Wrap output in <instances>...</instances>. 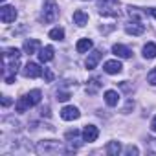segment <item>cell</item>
<instances>
[{"mask_svg": "<svg viewBox=\"0 0 156 156\" xmlns=\"http://www.w3.org/2000/svg\"><path fill=\"white\" fill-rule=\"evenodd\" d=\"M19 59H20V51L17 48L4 50V81L8 85L15 81V75L19 72Z\"/></svg>", "mask_w": 156, "mask_h": 156, "instance_id": "6da1fadb", "label": "cell"}, {"mask_svg": "<svg viewBox=\"0 0 156 156\" xmlns=\"http://www.w3.org/2000/svg\"><path fill=\"white\" fill-rule=\"evenodd\" d=\"M37 152L39 154H59V152H66V149L55 140H42L37 145Z\"/></svg>", "mask_w": 156, "mask_h": 156, "instance_id": "7a4b0ae2", "label": "cell"}, {"mask_svg": "<svg viewBox=\"0 0 156 156\" xmlns=\"http://www.w3.org/2000/svg\"><path fill=\"white\" fill-rule=\"evenodd\" d=\"M98 8L103 17H119L118 0H98Z\"/></svg>", "mask_w": 156, "mask_h": 156, "instance_id": "3957f363", "label": "cell"}, {"mask_svg": "<svg viewBox=\"0 0 156 156\" xmlns=\"http://www.w3.org/2000/svg\"><path fill=\"white\" fill-rule=\"evenodd\" d=\"M59 15V9H57V4L53 2V0H48V2H44V8H42V13H41V20L50 24L57 19Z\"/></svg>", "mask_w": 156, "mask_h": 156, "instance_id": "277c9868", "label": "cell"}, {"mask_svg": "<svg viewBox=\"0 0 156 156\" xmlns=\"http://www.w3.org/2000/svg\"><path fill=\"white\" fill-rule=\"evenodd\" d=\"M17 19V9L15 6H2L0 8V20L4 24H11Z\"/></svg>", "mask_w": 156, "mask_h": 156, "instance_id": "5b68a950", "label": "cell"}, {"mask_svg": "<svg viewBox=\"0 0 156 156\" xmlns=\"http://www.w3.org/2000/svg\"><path fill=\"white\" fill-rule=\"evenodd\" d=\"M22 73H24V77H30V79H35V77H41V75L44 73V70H42V68H41L37 62H28V64L24 66Z\"/></svg>", "mask_w": 156, "mask_h": 156, "instance_id": "8992f818", "label": "cell"}, {"mask_svg": "<svg viewBox=\"0 0 156 156\" xmlns=\"http://www.w3.org/2000/svg\"><path fill=\"white\" fill-rule=\"evenodd\" d=\"M83 141H88V143H92V141H96L98 140V136H99V130H98V127L96 125H87L85 129H83Z\"/></svg>", "mask_w": 156, "mask_h": 156, "instance_id": "52a82bcc", "label": "cell"}, {"mask_svg": "<svg viewBox=\"0 0 156 156\" xmlns=\"http://www.w3.org/2000/svg\"><path fill=\"white\" fill-rule=\"evenodd\" d=\"M81 114H79V110H77L75 107H64L62 110H61V118L64 119V121H73V119H77Z\"/></svg>", "mask_w": 156, "mask_h": 156, "instance_id": "ba28073f", "label": "cell"}, {"mask_svg": "<svg viewBox=\"0 0 156 156\" xmlns=\"http://www.w3.org/2000/svg\"><path fill=\"white\" fill-rule=\"evenodd\" d=\"M103 70H105L107 73H110V75H116V73H119V72L123 70V64H121L119 61H107L105 66H103Z\"/></svg>", "mask_w": 156, "mask_h": 156, "instance_id": "9c48e42d", "label": "cell"}, {"mask_svg": "<svg viewBox=\"0 0 156 156\" xmlns=\"http://www.w3.org/2000/svg\"><path fill=\"white\" fill-rule=\"evenodd\" d=\"M125 31L129 33V35H141L143 31H145V26L141 24V22H129L127 26H125Z\"/></svg>", "mask_w": 156, "mask_h": 156, "instance_id": "30bf717a", "label": "cell"}, {"mask_svg": "<svg viewBox=\"0 0 156 156\" xmlns=\"http://www.w3.org/2000/svg\"><path fill=\"white\" fill-rule=\"evenodd\" d=\"M112 53H114L116 57H121V59H129V57L132 55V51H130L127 46H123V44H114V46H112Z\"/></svg>", "mask_w": 156, "mask_h": 156, "instance_id": "8fae6325", "label": "cell"}, {"mask_svg": "<svg viewBox=\"0 0 156 156\" xmlns=\"http://www.w3.org/2000/svg\"><path fill=\"white\" fill-rule=\"evenodd\" d=\"M99 59H101V51H99V50H94V51H92V53L88 55L87 62H85V64H87V68H88V70H94V68L98 66Z\"/></svg>", "mask_w": 156, "mask_h": 156, "instance_id": "7c38bea8", "label": "cell"}, {"mask_svg": "<svg viewBox=\"0 0 156 156\" xmlns=\"http://www.w3.org/2000/svg\"><path fill=\"white\" fill-rule=\"evenodd\" d=\"M105 103H107L108 107H116V105L119 103V94H118L116 90H107V92H105Z\"/></svg>", "mask_w": 156, "mask_h": 156, "instance_id": "4fadbf2b", "label": "cell"}, {"mask_svg": "<svg viewBox=\"0 0 156 156\" xmlns=\"http://www.w3.org/2000/svg\"><path fill=\"white\" fill-rule=\"evenodd\" d=\"M51 59H53V48H51V46L41 48V51H39V61H41V62H48V61H51Z\"/></svg>", "mask_w": 156, "mask_h": 156, "instance_id": "5bb4252c", "label": "cell"}, {"mask_svg": "<svg viewBox=\"0 0 156 156\" xmlns=\"http://www.w3.org/2000/svg\"><path fill=\"white\" fill-rule=\"evenodd\" d=\"M73 22L77 26H85V24H88V15L83 9H77V11H73Z\"/></svg>", "mask_w": 156, "mask_h": 156, "instance_id": "9a60e30c", "label": "cell"}, {"mask_svg": "<svg viewBox=\"0 0 156 156\" xmlns=\"http://www.w3.org/2000/svg\"><path fill=\"white\" fill-rule=\"evenodd\" d=\"M39 48H41V42H39L37 39H28V41L24 42V51H26V53H30V55H31V53H35Z\"/></svg>", "mask_w": 156, "mask_h": 156, "instance_id": "2e32d148", "label": "cell"}, {"mask_svg": "<svg viewBox=\"0 0 156 156\" xmlns=\"http://www.w3.org/2000/svg\"><path fill=\"white\" fill-rule=\"evenodd\" d=\"M41 98H42V94H41V90H31L30 94H26V99H28V103H30V107H35V105H39L41 103Z\"/></svg>", "mask_w": 156, "mask_h": 156, "instance_id": "e0dca14e", "label": "cell"}, {"mask_svg": "<svg viewBox=\"0 0 156 156\" xmlns=\"http://www.w3.org/2000/svg\"><path fill=\"white\" fill-rule=\"evenodd\" d=\"M90 48H92V41L90 39H79L77 44H75V50L79 51V53H87Z\"/></svg>", "mask_w": 156, "mask_h": 156, "instance_id": "ac0fdd59", "label": "cell"}, {"mask_svg": "<svg viewBox=\"0 0 156 156\" xmlns=\"http://www.w3.org/2000/svg\"><path fill=\"white\" fill-rule=\"evenodd\" d=\"M143 57L145 59H154L156 57V44L154 42H147L143 46Z\"/></svg>", "mask_w": 156, "mask_h": 156, "instance_id": "d6986e66", "label": "cell"}, {"mask_svg": "<svg viewBox=\"0 0 156 156\" xmlns=\"http://www.w3.org/2000/svg\"><path fill=\"white\" fill-rule=\"evenodd\" d=\"M99 88H101V81L98 79V77L90 79V81H88V85H87V92H88V94H96Z\"/></svg>", "mask_w": 156, "mask_h": 156, "instance_id": "ffe728a7", "label": "cell"}, {"mask_svg": "<svg viewBox=\"0 0 156 156\" xmlns=\"http://www.w3.org/2000/svg\"><path fill=\"white\" fill-rule=\"evenodd\" d=\"M121 152V145H119V141H110L108 145H107V154H110V156H118Z\"/></svg>", "mask_w": 156, "mask_h": 156, "instance_id": "44dd1931", "label": "cell"}, {"mask_svg": "<svg viewBox=\"0 0 156 156\" xmlns=\"http://www.w3.org/2000/svg\"><path fill=\"white\" fill-rule=\"evenodd\" d=\"M28 108H30V103H28L26 96H24V98H19V101L15 103V110H17V112H26Z\"/></svg>", "mask_w": 156, "mask_h": 156, "instance_id": "7402d4cb", "label": "cell"}, {"mask_svg": "<svg viewBox=\"0 0 156 156\" xmlns=\"http://www.w3.org/2000/svg\"><path fill=\"white\" fill-rule=\"evenodd\" d=\"M48 35H50V39H53V41H62V39H64V30H62V28H53Z\"/></svg>", "mask_w": 156, "mask_h": 156, "instance_id": "603a6c76", "label": "cell"}, {"mask_svg": "<svg viewBox=\"0 0 156 156\" xmlns=\"http://www.w3.org/2000/svg\"><path fill=\"white\" fill-rule=\"evenodd\" d=\"M147 81H149L152 87H156V68H152V70L147 73Z\"/></svg>", "mask_w": 156, "mask_h": 156, "instance_id": "cb8c5ba5", "label": "cell"}, {"mask_svg": "<svg viewBox=\"0 0 156 156\" xmlns=\"http://www.w3.org/2000/svg\"><path fill=\"white\" fill-rule=\"evenodd\" d=\"M70 94L68 92H57V101H68Z\"/></svg>", "mask_w": 156, "mask_h": 156, "instance_id": "d4e9b609", "label": "cell"}, {"mask_svg": "<svg viewBox=\"0 0 156 156\" xmlns=\"http://www.w3.org/2000/svg\"><path fill=\"white\" fill-rule=\"evenodd\" d=\"M42 75H44V79H46L48 83H51V81H53V73H51V70L44 68V73H42Z\"/></svg>", "mask_w": 156, "mask_h": 156, "instance_id": "484cf974", "label": "cell"}, {"mask_svg": "<svg viewBox=\"0 0 156 156\" xmlns=\"http://www.w3.org/2000/svg\"><path fill=\"white\" fill-rule=\"evenodd\" d=\"M138 152H140V151H138L136 147H132V145L127 147V154H138Z\"/></svg>", "mask_w": 156, "mask_h": 156, "instance_id": "4316f807", "label": "cell"}, {"mask_svg": "<svg viewBox=\"0 0 156 156\" xmlns=\"http://www.w3.org/2000/svg\"><path fill=\"white\" fill-rule=\"evenodd\" d=\"M77 134H79L77 130H68V132H66V138H68V140H72V138H75Z\"/></svg>", "mask_w": 156, "mask_h": 156, "instance_id": "83f0119b", "label": "cell"}, {"mask_svg": "<svg viewBox=\"0 0 156 156\" xmlns=\"http://www.w3.org/2000/svg\"><path fill=\"white\" fill-rule=\"evenodd\" d=\"M11 105V99L8 98V96H4V99H2V107H9Z\"/></svg>", "mask_w": 156, "mask_h": 156, "instance_id": "f1b7e54d", "label": "cell"}, {"mask_svg": "<svg viewBox=\"0 0 156 156\" xmlns=\"http://www.w3.org/2000/svg\"><path fill=\"white\" fill-rule=\"evenodd\" d=\"M151 130L152 132H156V116L152 118V121H151Z\"/></svg>", "mask_w": 156, "mask_h": 156, "instance_id": "f546056e", "label": "cell"}, {"mask_svg": "<svg viewBox=\"0 0 156 156\" xmlns=\"http://www.w3.org/2000/svg\"><path fill=\"white\" fill-rule=\"evenodd\" d=\"M149 11H151V15H152V17H154V19H156V8H151V9H149Z\"/></svg>", "mask_w": 156, "mask_h": 156, "instance_id": "4dcf8cb0", "label": "cell"}, {"mask_svg": "<svg viewBox=\"0 0 156 156\" xmlns=\"http://www.w3.org/2000/svg\"><path fill=\"white\" fill-rule=\"evenodd\" d=\"M0 2H6V0H0Z\"/></svg>", "mask_w": 156, "mask_h": 156, "instance_id": "1f68e13d", "label": "cell"}]
</instances>
